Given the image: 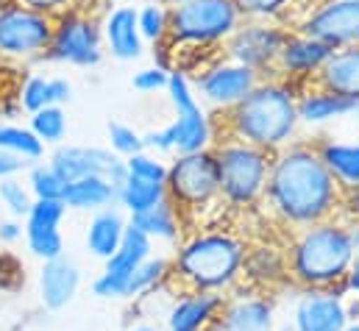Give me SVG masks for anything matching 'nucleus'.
Returning a JSON list of instances; mask_svg holds the SVG:
<instances>
[{
  "instance_id": "f257e3e1",
  "label": "nucleus",
  "mask_w": 359,
  "mask_h": 331,
  "mask_svg": "<svg viewBox=\"0 0 359 331\" xmlns=\"http://www.w3.org/2000/svg\"><path fill=\"white\" fill-rule=\"evenodd\" d=\"M343 189L320 162L312 142H290L270 159L262 203L290 231L340 217Z\"/></svg>"
},
{
  "instance_id": "f03ea898",
  "label": "nucleus",
  "mask_w": 359,
  "mask_h": 331,
  "mask_svg": "<svg viewBox=\"0 0 359 331\" xmlns=\"http://www.w3.org/2000/svg\"><path fill=\"white\" fill-rule=\"evenodd\" d=\"M287 270L290 287L295 290H329L340 298H351L346 276L357 256L351 223L334 217L309 229L290 231L287 240Z\"/></svg>"
},
{
  "instance_id": "7ed1b4c3",
  "label": "nucleus",
  "mask_w": 359,
  "mask_h": 331,
  "mask_svg": "<svg viewBox=\"0 0 359 331\" xmlns=\"http://www.w3.org/2000/svg\"><path fill=\"white\" fill-rule=\"evenodd\" d=\"M298 95L281 79L259 81L237 106L223 112V140H237L276 154L287 148L298 128Z\"/></svg>"
},
{
  "instance_id": "20e7f679",
  "label": "nucleus",
  "mask_w": 359,
  "mask_h": 331,
  "mask_svg": "<svg viewBox=\"0 0 359 331\" xmlns=\"http://www.w3.org/2000/svg\"><path fill=\"white\" fill-rule=\"evenodd\" d=\"M248 243L234 231H198L184 237L170 259L165 287L176 292H234L243 278Z\"/></svg>"
},
{
  "instance_id": "39448f33",
  "label": "nucleus",
  "mask_w": 359,
  "mask_h": 331,
  "mask_svg": "<svg viewBox=\"0 0 359 331\" xmlns=\"http://www.w3.org/2000/svg\"><path fill=\"white\" fill-rule=\"evenodd\" d=\"M215 162H217V184H220V201L229 209H254L265 198L268 173L273 154L237 142L223 140L212 145Z\"/></svg>"
},
{
  "instance_id": "423d86ee",
  "label": "nucleus",
  "mask_w": 359,
  "mask_h": 331,
  "mask_svg": "<svg viewBox=\"0 0 359 331\" xmlns=\"http://www.w3.org/2000/svg\"><path fill=\"white\" fill-rule=\"evenodd\" d=\"M243 22L234 0H187L170 6L168 36L159 42L162 48H206L226 42L237 25Z\"/></svg>"
},
{
  "instance_id": "0eeeda50",
  "label": "nucleus",
  "mask_w": 359,
  "mask_h": 331,
  "mask_svg": "<svg viewBox=\"0 0 359 331\" xmlns=\"http://www.w3.org/2000/svg\"><path fill=\"white\" fill-rule=\"evenodd\" d=\"M168 201L176 206L184 226L189 217L209 203L220 201V184H217V162L212 148L198 154H179L168 165Z\"/></svg>"
},
{
  "instance_id": "6e6552de",
  "label": "nucleus",
  "mask_w": 359,
  "mask_h": 331,
  "mask_svg": "<svg viewBox=\"0 0 359 331\" xmlns=\"http://www.w3.org/2000/svg\"><path fill=\"white\" fill-rule=\"evenodd\" d=\"M168 95H170V103L176 109V120L170 123L176 131V154L209 151L215 145L212 123H209L206 112L201 109V103L195 100L192 83H189L184 70H170Z\"/></svg>"
},
{
  "instance_id": "1a4fd4ad",
  "label": "nucleus",
  "mask_w": 359,
  "mask_h": 331,
  "mask_svg": "<svg viewBox=\"0 0 359 331\" xmlns=\"http://www.w3.org/2000/svg\"><path fill=\"white\" fill-rule=\"evenodd\" d=\"M290 31H284V25L270 22V20H245L237 25V31L223 42V50L229 56V62L243 65L257 70L259 76L265 70H273V62L284 45Z\"/></svg>"
},
{
  "instance_id": "9d476101",
  "label": "nucleus",
  "mask_w": 359,
  "mask_h": 331,
  "mask_svg": "<svg viewBox=\"0 0 359 331\" xmlns=\"http://www.w3.org/2000/svg\"><path fill=\"white\" fill-rule=\"evenodd\" d=\"M298 34L312 36L332 50L359 45V3L354 0H320L301 22Z\"/></svg>"
},
{
  "instance_id": "9b49d317",
  "label": "nucleus",
  "mask_w": 359,
  "mask_h": 331,
  "mask_svg": "<svg viewBox=\"0 0 359 331\" xmlns=\"http://www.w3.org/2000/svg\"><path fill=\"white\" fill-rule=\"evenodd\" d=\"M56 20L22 6L0 8V53L6 56H31L48 50L53 39Z\"/></svg>"
},
{
  "instance_id": "f8f14e48",
  "label": "nucleus",
  "mask_w": 359,
  "mask_h": 331,
  "mask_svg": "<svg viewBox=\"0 0 359 331\" xmlns=\"http://www.w3.org/2000/svg\"><path fill=\"white\" fill-rule=\"evenodd\" d=\"M48 165L53 167V173H56L65 184H73V181L87 178V175H97V178H106L109 184L120 187V184L126 181V175H128L126 159H120L117 154H111V151H106V148L59 145Z\"/></svg>"
},
{
  "instance_id": "ddd939ff",
  "label": "nucleus",
  "mask_w": 359,
  "mask_h": 331,
  "mask_svg": "<svg viewBox=\"0 0 359 331\" xmlns=\"http://www.w3.org/2000/svg\"><path fill=\"white\" fill-rule=\"evenodd\" d=\"M151 256H154V243H151L140 229H134V226L128 223L117 253L103 262V273L92 281V295L106 298V301L123 298L128 278H131L134 270H137L145 259H151Z\"/></svg>"
},
{
  "instance_id": "4468645a",
  "label": "nucleus",
  "mask_w": 359,
  "mask_h": 331,
  "mask_svg": "<svg viewBox=\"0 0 359 331\" xmlns=\"http://www.w3.org/2000/svg\"><path fill=\"white\" fill-rule=\"evenodd\" d=\"M48 50L59 62H70V65H81V67L97 65L100 62L97 22L79 11L62 14L53 25V39H50Z\"/></svg>"
},
{
  "instance_id": "2eb2a0df",
  "label": "nucleus",
  "mask_w": 359,
  "mask_h": 331,
  "mask_svg": "<svg viewBox=\"0 0 359 331\" xmlns=\"http://www.w3.org/2000/svg\"><path fill=\"white\" fill-rule=\"evenodd\" d=\"M332 53L334 50L329 45H323V42H318L312 36L287 34V39H284L270 73H276V79L290 83L292 92L298 95L309 79H315L323 70V65L332 59Z\"/></svg>"
},
{
  "instance_id": "dca6fc26",
  "label": "nucleus",
  "mask_w": 359,
  "mask_h": 331,
  "mask_svg": "<svg viewBox=\"0 0 359 331\" xmlns=\"http://www.w3.org/2000/svg\"><path fill=\"white\" fill-rule=\"evenodd\" d=\"M348 323V298L329 290H298L287 318L292 331H343Z\"/></svg>"
},
{
  "instance_id": "f3484780",
  "label": "nucleus",
  "mask_w": 359,
  "mask_h": 331,
  "mask_svg": "<svg viewBox=\"0 0 359 331\" xmlns=\"http://www.w3.org/2000/svg\"><path fill=\"white\" fill-rule=\"evenodd\" d=\"M65 215H67V206L62 201H34L22 226L31 256L42 262H53L65 256V237H62Z\"/></svg>"
},
{
  "instance_id": "a211bd4d",
  "label": "nucleus",
  "mask_w": 359,
  "mask_h": 331,
  "mask_svg": "<svg viewBox=\"0 0 359 331\" xmlns=\"http://www.w3.org/2000/svg\"><path fill=\"white\" fill-rule=\"evenodd\" d=\"M259 81H262V76L257 70L234 65V62H220V65L206 67L198 76V89H201L206 103L226 112V109L237 106Z\"/></svg>"
},
{
  "instance_id": "6ab92c4d",
  "label": "nucleus",
  "mask_w": 359,
  "mask_h": 331,
  "mask_svg": "<svg viewBox=\"0 0 359 331\" xmlns=\"http://www.w3.org/2000/svg\"><path fill=\"white\" fill-rule=\"evenodd\" d=\"M229 295L179 292L165 312V331H217Z\"/></svg>"
},
{
  "instance_id": "aec40b11",
  "label": "nucleus",
  "mask_w": 359,
  "mask_h": 331,
  "mask_svg": "<svg viewBox=\"0 0 359 331\" xmlns=\"http://www.w3.org/2000/svg\"><path fill=\"white\" fill-rule=\"evenodd\" d=\"M254 292H273L281 287H290V270H287V250L270 243H257L245 248L243 259V278L240 287Z\"/></svg>"
},
{
  "instance_id": "412c9836",
  "label": "nucleus",
  "mask_w": 359,
  "mask_h": 331,
  "mask_svg": "<svg viewBox=\"0 0 359 331\" xmlns=\"http://www.w3.org/2000/svg\"><path fill=\"white\" fill-rule=\"evenodd\" d=\"M276 304L268 292H229L217 331H276Z\"/></svg>"
},
{
  "instance_id": "4be33fe9",
  "label": "nucleus",
  "mask_w": 359,
  "mask_h": 331,
  "mask_svg": "<svg viewBox=\"0 0 359 331\" xmlns=\"http://www.w3.org/2000/svg\"><path fill=\"white\" fill-rule=\"evenodd\" d=\"M36 284H39V304L48 312H62L76 301L81 290V267L70 256L42 262Z\"/></svg>"
},
{
  "instance_id": "5701e85b",
  "label": "nucleus",
  "mask_w": 359,
  "mask_h": 331,
  "mask_svg": "<svg viewBox=\"0 0 359 331\" xmlns=\"http://www.w3.org/2000/svg\"><path fill=\"white\" fill-rule=\"evenodd\" d=\"M304 89H326L359 106V45L334 50L332 59L323 65V70L315 79H309Z\"/></svg>"
},
{
  "instance_id": "b1692460",
  "label": "nucleus",
  "mask_w": 359,
  "mask_h": 331,
  "mask_svg": "<svg viewBox=\"0 0 359 331\" xmlns=\"http://www.w3.org/2000/svg\"><path fill=\"white\" fill-rule=\"evenodd\" d=\"M103 36H106V45H109L111 56H117L123 62L140 59L142 36H140V28H137V8H131V6L111 8L106 22H103Z\"/></svg>"
},
{
  "instance_id": "393cba45",
  "label": "nucleus",
  "mask_w": 359,
  "mask_h": 331,
  "mask_svg": "<svg viewBox=\"0 0 359 331\" xmlns=\"http://www.w3.org/2000/svg\"><path fill=\"white\" fill-rule=\"evenodd\" d=\"M126 226H128V220L123 217V212L117 206L95 212L90 226H87V250L100 262L111 259L120 248V243H123Z\"/></svg>"
},
{
  "instance_id": "a878e982",
  "label": "nucleus",
  "mask_w": 359,
  "mask_h": 331,
  "mask_svg": "<svg viewBox=\"0 0 359 331\" xmlns=\"http://www.w3.org/2000/svg\"><path fill=\"white\" fill-rule=\"evenodd\" d=\"M62 203L73 212H92L95 215V212L109 209V206L117 203V187L109 184L106 178L87 175V178H79V181L65 187Z\"/></svg>"
},
{
  "instance_id": "bb28decb",
  "label": "nucleus",
  "mask_w": 359,
  "mask_h": 331,
  "mask_svg": "<svg viewBox=\"0 0 359 331\" xmlns=\"http://www.w3.org/2000/svg\"><path fill=\"white\" fill-rule=\"evenodd\" d=\"M315 151L320 162L332 173L340 189H351L359 184V142H334L320 140L315 142Z\"/></svg>"
},
{
  "instance_id": "cd10ccee",
  "label": "nucleus",
  "mask_w": 359,
  "mask_h": 331,
  "mask_svg": "<svg viewBox=\"0 0 359 331\" xmlns=\"http://www.w3.org/2000/svg\"><path fill=\"white\" fill-rule=\"evenodd\" d=\"M357 106L334 92H326V89H304L298 95V120L304 123H329L334 117H343V114H354Z\"/></svg>"
},
{
  "instance_id": "c85d7f7f",
  "label": "nucleus",
  "mask_w": 359,
  "mask_h": 331,
  "mask_svg": "<svg viewBox=\"0 0 359 331\" xmlns=\"http://www.w3.org/2000/svg\"><path fill=\"white\" fill-rule=\"evenodd\" d=\"M128 223H131L134 229H140L151 243H154V240L181 243V240H184V237H181L184 220H181V215L176 212V206H173L168 198H165L159 206H154V209H148V212L131 217Z\"/></svg>"
},
{
  "instance_id": "c756f323",
  "label": "nucleus",
  "mask_w": 359,
  "mask_h": 331,
  "mask_svg": "<svg viewBox=\"0 0 359 331\" xmlns=\"http://www.w3.org/2000/svg\"><path fill=\"white\" fill-rule=\"evenodd\" d=\"M165 198H168V189L162 184H148L134 175H126V181L117 187V206L123 212H128L131 217L159 206Z\"/></svg>"
},
{
  "instance_id": "7c9ffc66",
  "label": "nucleus",
  "mask_w": 359,
  "mask_h": 331,
  "mask_svg": "<svg viewBox=\"0 0 359 331\" xmlns=\"http://www.w3.org/2000/svg\"><path fill=\"white\" fill-rule=\"evenodd\" d=\"M168 276H170V259H165V256H151V259H145V262L134 270V276H131L128 284H126L123 298L131 301V298L151 295V292H156V290H162V287L168 284Z\"/></svg>"
},
{
  "instance_id": "2f4dec72",
  "label": "nucleus",
  "mask_w": 359,
  "mask_h": 331,
  "mask_svg": "<svg viewBox=\"0 0 359 331\" xmlns=\"http://www.w3.org/2000/svg\"><path fill=\"white\" fill-rule=\"evenodd\" d=\"M0 151L20 156V159H39L45 145L34 137L31 128H20V126H0Z\"/></svg>"
},
{
  "instance_id": "473e14b6",
  "label": "nucleus",
  "mask_w": 359,
  "mask_h": 331,
  "mask_svg": "<svg viewBox=\"0 0 359 331\" xmlns=\"http://www.w3.org/2000/svg\"><path fill=\"white\" fill-rule=\"evenodd\" d=\"M31 131L42 145L45 142L59 145L67 134V117H65L62 106H45V109L34 112L31 114Z\"/></svg>"
},
{
  "instance_id": "72a5a7b5",
  "label": "nucleus",
  "mask_w": 359,
  "mask_h": 331,
  "mask_svg": "<svg viewBox=\"0 0 359 331\" xmlns=\"http://www.w3.org/2000/svg\"><path fill=\"white\" fill-rule=\"evenodd\" d=\"M168 22H170V8L162 6V3H151L145 8L137 11V28H140V36L159 45L165 36H168Z\"/></svg>"
},
{
  "instance_id": "f704fd0d",
  "label": "nucleus",
  "mask_w": 359,
  "mask_h": 331,
  "mask_svg": "<svg viewBox=\"0 0 359 331\" xmlns=\"http://www.w3.org/2000/svg\"><path fill=\"white\" fill-rule=\"evenodd\" d=\"M65 181L53 173L50 165H36L31 167V175H28V189L34 195V201H62L65 195Z\"/></svg>"
},
{
  "instance_id": "c9c22d12",
  "label": "nucleus",
  "mask_w": 359,
  "mask_h": 331,
  "mask_svg": "<svg viewBox=\"0 0 359 331\" xmlns=\"http://www.w3.org/2000/svg\"><path fill=\"white\" fill-rule=\"evenodd\" d=\"M0 201H3L6 212H8L14 220L28 217V212H31V206H34L31 189L22 187L17 178H3V181H0Z\"/></svg>"
},
{
  "instance_id": "e433bc0d",
  "label": "nucleus",
  "mask_w": 359,
  "mask_h": 331,
  "mask_svg": "<svg viewBox=\"0 0 359 331\" xmlns=\"http://www.w3.org/2000/svg\"><path fill=\"white\" fill-rule=\"evenodd\" d=\"M126 170H128V175H134V178H142V181H148V184H168V165L159 159V156H151V154H134V156H128L126 159Z\"/></svg>"
},
{
  "instance_id": "4c0bfd02",
  "label": "nucleus",
  "mask_w": 359,
  "mask_h": 331,
  "mask_svg": "<svg viewBox=\"0 0 359 331\" xmlns=\"http://www.w3.org/2000/svg\"><path fill=\"white\" fill-rule=\"evenodd\" d=\"M292 3L295 0H234L243 20H270V22L284 17Z\"/></svg>"
},
{
  "instance_id": "58836bf2",
  "label": "nucleus",
  "mask_w": 359,
  "mask_h": 331,
  "mask_svg": "<svg viewBox=\"0 0 359 331\" xmlns=\"http://www.w3.org/2000/svg\"><path fill=\"white\" fill-rule=\"evenodd\" d=\"M109 142H111V154H117L120 159H128V156L145 151V140L131 126H123V123L109 126Z\"/></svg>"
},
{
  "instance_id": "ea45409f",
  "label": "nucleus",
  "mask_w": 359,
  "mask_h": 331,
  "mask_svg": "<svg viewBox=\"0 0 359 331\" xmlns=\"http://www.w3.org/2000/svg\"><path fill=\"white\" fill-rule=\"evenodd\" d=\"M48 83L50 81L39 79V76H34V79H28V81L22 83V89H20V103H22V109H28V112L34 114V112H39V109L50 106Z\"/></svg>"
},
{
  "instance_id": "a19ab883",
  "label": "nucleus",
  "mask_w": 359,
  "mask_h": 331,
  "mask_svg": "<svg viewBox=\"0 0 359 331\" xmlns=\"http://www.w3.org/2000/svg\"><path fill=\"white\" fill-rule=\"evenodd\" d=\"M168 81H170V73L165 67H145L134 76V89L140 92H156V89H168Z\"/></svg>"
},
{
  "instance_id": "79ce46f5",
  "label": "nucleus",
  "mask_w": 359,
  "mask_h": 331,
  "mask_svg": "<svg viewBox=\"0 0 359 331\" xmlns=\"http://www.w3.org/2000/svg\"><path fill=\"white\" fill-rule=\"evenodd\" d=\"M340 217H346L348 223H359V184L357 187H351V189H343Z\"/></svg>"
},
{
  "instance_id": "37998d69",
  "label": "nucleus",
  "mask_w": 359,
  "mask_h": 331,
  "mask_svg": "<svg viewBox=\"0 0 359 331\" xmlns=\"http://www.w3.org/2000/svg\"><path fill=\"white\" fill-rule=\"evenodd\" d=\"M70 0H11L8 6H22V8H31V11H39V14H53L59 11L62 6H67Z\"/></svg>"
},
{
  "instance_id": "c03bdc74",
  "label": "nucleus",
  "mask_w": 359,
  "mask_h": 331,
  "mask_svg": "<svg viewBox=\"0 0 359 331\" xmlns=\"http://www.w3.org/2000/svg\"><path fill=\"white\" fill-rule=\"evenodd\" d=\"M25 237V229H22V223L20 220H3L0 223V243L3 245H14V243H20Z\"/></svg>"
},
{
  "instance_id": "a18cd8bd",
  "label": "nucleus",
  "mask_w": 359,
  "mask_h": 331,
  "mask_svg": "<svg viewBox=\"0 0 359 331\" xmlns=\"http://www.w3.org/2000/svg\"><path fill=\"white\" fill-rule=\"evenodd\" d=\"M22 167H25V159H20V156H11V154H3V151H0V181H3V178H14Z\"/></svg>"
},
{
  "instance_id": "49530a36",
  "label": "nucleus",
  "mask_w": 359,
  "mask_h": 331,
  "mask_svg": "<svg viewBox=\"0 0 359 331\" xmlns=\"http://www.w3.org/2000/svg\"><path fill=\"white\" fill-rule=\"evenodd\" d=\"M48 92H50V106H62L70 97V83L65 79H53L48 83Z\"/></svg>"
},
{
  "instance_id": "de8ad7c7",
  "label": "nucleus",
  "mask_w": 359,
  "mask_h": 331,
  "mask_svg": "<svg viewBox=\"0 0 359 331\" xmlns=\"http://www.w3.org/2000/svg\"><path fill=\"white\" fill-rule=\"evenodd\" d=\"M346 287H348V295L359 301V253L354 256L351 270H348V276H346Z\"/></svg>"
},
{
  "instance_id": "09e8293b",
  "label": "nucleus",
  "mask_w": 359,
  "mask_h": 331,
  "mask_svg": "<svg viewBox=\"0 0 359 331\" xmlns=\"http://www.w3.org/2000/svg\"><path fill=\"white\" fill-rule=\"evenodd\" d=\"M351 234H354V245H357L359 253V223H351Z\"/></svg>"
},
{
  "instance_id": "8fccbe9b",
  "label": "nucleus",
  "mask_w": 359,
  "mask_h": 331,
  "mask_svg": "<svg viewBox=\"0 0 359 331\" xmlns=\"http://www.w3.org/2000/svg\"><path fill=\"white\" fill-rule=\"evenodd\" d=\"M131 331H156L154 326H148V323H140V326H134Z\"/></svg>"
},
{
  "instance_id": "3c124183",
  "label": "nucleus",
  "mask_w": 359,
  "mask_h": 331,
  "mask_svg": "<svg viewBox=\"0 0 359 331\" xmlns=\"http://www.w3.org/2000/svg\"><path fill=\"white\" fill-rule=\"evenodd\" d=\"M159 3H162V6H168V8H170V6H179V3H187V0H159Z\"/></svg>"
},
{
  "instance_id": "603ef678",
  "label": "nucleus",
  "mask_w": 359,
  "mask_h": 331,
  "mask_svg": "<svg viewBox=\"0 0 359 331\" xmlns=\"http://www.w3.org/2000/svg\"><path fill=\"white\" fill-rule=\"evenodd\" d=\"M343 331H359V320H351V323H348Z\"/></svg>"
},
{
  "instance_id": "864d4df0",
  "label": "nucleus",
  "mask_w": 359,
  "mask_h": 331,
  "mask_svg": "<svg viewBox=\"0 0 359 331\" xmlns=\"http://www.w3.org/2000/svg\"><path fill=\"white\" fill-rule=\"evenodd\" d=\"M276 331H292V329H290L287 323H281V326H276Z\"/></svg>"
},
{
  "instance_id": "5fc2aeb1",
  "label": "nucleus",
  "mask_w": 359,
  "mask_h": 331,
  "mask_svg": "<svg viewBox=\"0 0 359 331\" xmlns=\"http://www.w3.org/2000/svg\"><path fill=\"white\" fill-rule=\"evenodd\" d=\"M106 3H117V0H106Z\"/></svg>"
},
{
  "instance_id": "6e6d98bb",
  "label": "nucleus",
  "mask_w": 359,
  "mask_h": 331,
  "mask_svg": "<svg viewBox=\"0 0 359 331\" xmlns=\"http://www.w3.org/2000/svg\"><path fill=\"white\" fill-rule=\"evenodd\" d=\"M354 114H357V117H359V106H357V112H354Z\"/></svg>"
},
{
  "instance_id": "4d7b16f0",
  "label": "nucleus",
  "mask_w": 359,
  "mask_h": 331,
  "mask_svg": "<svg viewBox=\"0 0 359 331\" xmlns=\"http://www.w3.org/2000/svg\"><path fill=\"white\" fill-rule=\"evenodd\" d=\"M354 3H359V0H354Z\"/></svg>"
}]
</instances>
